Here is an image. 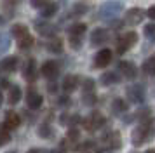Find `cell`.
I'll use <instances>...</instances> for the list:
<instances>
[{
	"mask_svg": "<svg viewBox=\"0 0 155 153\" xmlns=\"http://www.w3.org/2000/svg\"><path fill=\"white\" fill-rule=\"evenodd\" d=\"M101 80H103L105 85H110V83L119 82V76H117V73H113V71H106L105 75L101 76Z\"/></svg>",
	"mask_w": 155,
	"mask_h": 153,
	"instance_id": "7402d4cb",
	"label": "cell"
},
{
	"mask_svg": "<svg viewBox=\"0 0 155 153\" xmlns=\"http://www.w3.org/2000/svg\"><path fill=\"white\" fill-rule=\"evenodd\" d=\"M143 16H145V12L141 11V9H131L129 12H127V23L129 24H138V23H141V19H143Z\"/></svg>",
	"mask_w": 155,
	"mask_h": 153,
	"instance_id": "9c48e42d",
	"label": "cell"
},
{
	"mask_svg": "<svg viewBox=\"0 0 155 153\" xmlns=\"http://www.w3.org/2000/svg\"><path fill=\"white\" fill-rule=\"evenodd\" d=\"M150 131H152V120L148 122L147 125L145 124H141L136 131H134V134H133V141H134V145L136 146H140V145H143V141L148 138V134H150Z\"/></svg>",
	"mask_w": 155,
	"mask_h": 153,
	"instance_id": "7a4b0ae2",
	"label": "cell"
},
{
	"mask_svg": "<svg viewBox=\"0 0 155 153\" xmlns=\"http://www.w3.org/2000/svg\"><path fill=\"white\" fill-rule=\"evenodd\" d=\"M119 70L126 76H129V78H134V76H136V66H134L133 63H129V61H122L119 64Z\"/></svg>",
	"mask_w": 155,
	"mask_h": 153,
	"instance_id": "30bf717a",
	"label": "cell"
},
{
	"mask_svg": "<svg viewBox=\"0 0 155 153\" xmlns=\"http://www.w3.org/2000/svg\"><path fill=\"white\" fill-rule=\"evenodd\" d=\"M26 104H28L31 110L40 108V106H42V96H40L38 92H33V90L30 89L28 94H26Z\"/></svg>",
	"mask_w": 155,
	"mask_h": 153,
	"instance_id": "8992f818",
	"label": "cell"
},
{
	"mask_svg": "<svg viewBox=\"0 0 155 153\" xmlns=\"http://www.w3.org/2000/svg\"><path fill=\"white\" fill-rule=\"evenodd\" d=\"M19 122H21V118H19V115L16 111H7L4 127L5 129H16V127H19Z\"/></svg>",
	"mask_w": 155,
	"mask_h": 153,
	"instance_id": "ba28073f",
	"label": "cell"
},
{
	"mask_svg": "<svg viewBox=\"0 0 155 153\" xmlns=\"http://www.w3.org/2000/svg\"><path fill=\"white\" fill-rule=\"evenodd\" d=\"M148 18H150V19L155 18V7H150V9H148Z\"/></svg>",
	"mask_w": 155,
	"mask_h": 153,
	"instance_id": "d6a6232c",
	"label": "cell"
},
{
	"mask_svg": "<svg viewBox=\"0 0 155 153\" xmlns=\"http://www.w3.org/2000/svg\"><path fill=\"white\" fill-rule=\"evenodd\" d=\"M78 138H80L78 129H73V127H71L70 131H68V139H70V141H78Z\"/></svg>",
	"mask_w": 155,
	"mask_h": 153,
	"instance_id": "4316f807",
	"label": "cell"
},
{
	"mask_svg": "<svg viewBox=\"0 0 155 153\" xmlns=\"http://www.w3.org/2000/svg\"><path fill=\"white\" fill-rule=\"evenodd\" d=\"M106 37H108L106 30H103V28H98V30H94V31L91 33V42L94 44V45H98V44H103V42L106 40Z\"/></svg>",
	"mask_w": 155,
	"mask_h": 153,
	"instance_id": "8fae6325",
	"label": "cell"
},
{
	"mask_svg": "<svg viewBox=\"0 0 155 153\" xmlns=\"http://www.w3.org/2000/svg\"><path fill=\"white\" fill-rule=\"evenodd\" d=\"M112 61V50L110 49H103V50H99L98 54H96V59H94V64L98 66V68H105L108 66Z\"/></svg>",
	"mask_w": 155,
	"mask_h": 153,
	"instance_id": "277c9868",
	"label": "cell"
},
{
	"mask_svg": "<svg viewBox=\"0 0 155 153\" xmlns=\"http://www.w3.org/2000/svg\"><path fill=\"white\" fill-rule=\"evenodd\" d=\"M18 40H19V44H18L19 49H30L31 45H33V37H31L30 33L25 35V37H21V38H18Z\"/></svg>",
	"mask_w": 155,
	"mask_h": 153,
	"instance_id": "ffe728a7",
	"label": "cell"
},
{
	"mask_svg": "<svg viewBox=\"0 0 155 153\" xmlns=\"http://www.w3.org/2000/svg\"><path fill=\"white\" fill-rule=\"evenodd\" d=\"M9 153H16V151H9Z\"/></svg>",
	"mask_w": 155,
	"mask_h": 153,
	"instance_id": "8d00e7d4",
	"label": "cell"
},
{
	"mask_svg": "<svg viewBox=\"0 0 155 153\" xmlns=\"http://www.w3.org/2000/svg\"><path fill=\"white\" fill-rule=\"evenodd\" d=\"M136 40H138V35H136V31H127V33H124L122 37H120V40H119L117 52H119V54H124V52H126L131 45H134V44H136Z\"/></svg>",
	"mask_w": 155,
	"mask_h": 153,
	"instance_id": "6da1fadb",
	"label": "cell"
},
{
	"mask_svg": "<svg viewBox=\"0 0 155 153\" xmlns=\"http://www.w3.org/2000/svg\"><path fill=\"white\" fill-rule=\"evenodd\" d=\"M77 83H78V78H77V76L68 75V76L63 80V89L66 90V92H70V90H73L75 87H77Z\"/></svg>",
	"mask_w": 155,
	"mask_h": 153,
	"instance_id": "5bb4252c",
	"label": "cell"
},
{
	"mask_svg": "<svg viewBox=\"0 0 155 153\" xmlns=\"http://www.w3.org/2000/svg\"><path fill=\"white\" fill-rule=\"evenodd\" d=\"M9 103L11 104H16L19 99H21V89L19 87H11V92H9Z\"/></svg>",
	"mask_w": 155,
	"mask_h": 153,
	"instance_id": "2e32d148",
	"label": "cell"
},
{
	"mask_svg": "<svg viewBox=\"0 0 155 153\" xmlns=\"http://www.w3.org/2000/svg\"><path fill=\"white\" fill-rule=\"evenodd\" d=\"M94 89V82L92 80H85V90H92Z\"/></svg>",
	"mask_w": 155,
	"mask_h": 153,
	"instance_id": "1f68e13d",
	"label": "cell"
},
{
	"mask_svg": "<svg viewBox=\"0 0 155 153\" xmlns=\"http://www.w3.org/2000/svg\"><path fill=\"white\" fill-rule=\"evenodd\" d=\"M85 30H87V26H85L84 23H78V24H73V26L70 28V35H73V37H80Z\"/></svg>",
	"mask_w": 155,
	"mask_h": 153,
	"instance_id": "cb8c5ba5",
	"label": "cell"
},
{
	"mask_svg": "<svg viewBox=\"0 0 155 153\" xmlns=\"http://www.w3.org/2000/svg\"><path fill=\"white\" fill-rule=\"evenodd\" d=\"M16 66H18V59H16L14 56H9V57H5L2 61V68L5 70V71H14Z\"/></svg>",
	"mask_w": 155,
	"mask_h": 153,
	"instance_id": "9a60e30c",
	"label": "cell"
},
{
	"mask_svg": "<svg viewBox=\"0 0 155 153\" xmlns=\"http://www.w3.org/2000/svg\"><path fill=\"white\" fill-rule=\"evenodd\" d=\"M94 101H96V96L94 94H87V92H84V103L85 104H94Z\"/></svg>",
	"mask_w": 155,
	"mask_h": 153,
	"instance_id": "f1b7e54d",
	"label": "cell"
},
{
	"mask_svg": "<svg viewBox=\"0 0 155 153\" xmlns=\"http://www.w3.org/2000/svg\"><path fill=\"white\" fill-rule=\"evenodd\" d=\"M28 153H38V150H30Z\"/></svg>",
	"mask_w": 155,
	"mask_h": 153,
	"instance_id": "836d02e7",
	"label": "cell"
},
{
	"mask_svg": "<svg viewBox=\"0 0 155 153\" xmlns=\"http://www.w3.org/2000/svg\"><path fill=\"white\" fill-rule=\"evenodd\" d=\"M105 124H106L105 117H103L101 113H98V111H96V113H92V115H91V118H89V120H85V125H87L85 129H87V131H89V129H91V131H94V129L103 127Z\"/></svg>",
	"mask_w": 155,
	"mask_h": 153,
	"instance_id": "5b68a950",
	"label": "cell"
},
{
	"mask_svg": "<svg viewBox=\"0 0 155 153\" xmlns=\"http://www.w3.org/2000/svg\"><path fill=\"white\" fill-rule=\"evenodd\" d=\"M47 4V0H31V5L33 7H42Z\"/></svg>",
	"mask_w": 155,
	"mask_h": 153,
	"instance_id": "4dcf8cb0",
	"label": "cell"
},
{
	"mask_svg": "<svg viewBox=\"0 0 155 153\" xmlns=\"http://www.w3.org/2000/svg\"><path fill=\"white\" fill-rule=\"evenodd\" d=\"M153 31H155L153 24H147V26H145V35H147V37H150V38H152V37H153Z\"/></svg>",
	"mask_w": 155,
	"mask_h": 153,
	"instance_id": "f546056e",
	"label": "cell"
},
{
	"mask_svg": "<svg viewBox=\"0 0 155 153\" xmlns=\"http://www.w3.org/2000/svg\"><path fill=\"white\" fill-rule=\"evenodd\" d=\"M143 71H145L147 75H153V71H155V57L153 56L148 57L147 61L143 63Z\"/></svg>",
	"mask_w": 155,
	"mask_h": 153,
	"instance_id": "ac0fdd59",
	"label": "cell"
},
{
	"mask_svg": "<svg viewBox=\"0 0 155 153\" xmlns=\"http://www.w3.org/2000/svg\"><path fill=\"white\" fill-rule=\"evenodd\" d=\"M70 44L73 49H80V38L78 37H73V35H70Z\"/></svg>",
	"mask_w": 155,
	"mask_h": 153,
	"instance_id": "83f0119b",
	"label": "cell"
},
{
	"mask_svg": "<svg viewBox=\"0 0 155 153\" xmlns=\"http://www.w3.org/2000/svg\"><path fill=\"white\" fill-rule=\"evenodd\" d=\"M11 141V134H9V129H5L4 125L0 127V146L2 145H7Z\"/></svg>",
	"mask_w": 155,
	"mask_h": 153,
	"instance_id": "d4e9b609",
	"label": "cell"
},
{
	"mask_svg": "<svg viewBox=\"0 0 155 153\" xmlns=\"http://www.w3.org/2000/svg\"><path fill=\"white\" fill-rule=\"evenodd\" d=\"M56 12H58V5L52 4V2H47L45 7H44V11H42V16L44 18H51V16H54Z\"/></svg>",
	"mask_w": 155,
	"mask_h": 153,
	"instance_id": "d6986e66",
	"label": "cell"
},
{
	"mask_svg": "<svg viewBox=\"0 0 155 153\" xmlns=\"http://www.w3.org/2000/svg\"><path fill=\"white\" fill-rule=\"evenodd\" d=\"M47 49H49L51 52H61L63 50V42H61V38H52L47 44Z\"/></svg>",
	"mask_w": 155,
	"mask_h": 153,
	"instance_id": "e0dca14e",
	"label": "cell"
},
{
	"mask_svg": "<svg viewBox=\"0 0 155 153\" xmlns=\"http://www.w3.org/2000/svg\"><path fill=\"white\" fill-rule=\"evenodd\" d=\"M147 153H153V150H148V151Z\"/></svg>",
	"mask_w": 155,
	"mask_h": 153,
	"instance_id": "e575fe53",
	"label": "cell"
},
{
	"mask_svg": "<svg viewBox=\"0 0 155 153\" xmlns=\"http://www.w3.org/2000/svg\"><path fill=\"white\" fill-rule=\"evenodd\" d=\"M25 78L28 80V82H33L37 78V73H35V61L33 59H30L28 63H26V66H25Z\"/></svg>",
	"mask_w": 155,
	"mask_h": 153,
	"instance_id": "4fadbf2b",
	"label": "cell"
},
{
	"mask_svg": "<svg viewBox=\"0 0 155 153\" xmlns=\"http://www.w3.org/2000/svg\"><path fill=\"white\" fill-rule=\"evenodd\" d=\"M59 73V66H58L56 61H47L42 64V75L49 80H54Z\"/></svg>",
	"mask_w": 155,
	"mask_h": 153,
	"instance_id": "3957f363",
	"label": "cell"
},
{
	"mask_svg": "<svg viewBox=\"0 0 155 153\" xmlns=\"http://www.w3.org/2000/svg\"><path fill=\"white\" fill-rule=\"evenodd\" d=\"M38 134H40L42 138H49V136H52V131H51L49 125H40V127H38Z\"/></svg>",
	"mask_w": 155,
	"mask_h": 153,
	"instance_id": "484cf974",
	"label": "cell"
},
{
	"mask_svg": "<svg viewBox=\"0 0 155 153\" xmlns=\"http://www.w3.org/2000/svg\"><path fill=\"white\" fill-rule=\"evenodd\" d=\"M112 110L117 111V113H122V111L127 110V103L124 101V99H115L113 104H112Z\"/></svg>",
	"mask_w": 155,
	"mask_h": 153,
	"instance_id": "603a6c76",
	"label": "cell"
},
{
	"mask_svg": "<svg viewBox=\"0 0 155 153\" xmlns=\"http://www.w3.org/2000/svg\"><path fill=\"white\" fill-rule=\"evenodd\" d=\"M120 139H122V138H120L119 132H110V134L105 138V143L110 146L112 150H115V148H120V145H122V143H120Z\"/></svg>",
	"mask_w": 155,
	"mask_h": 153,
	"instance_id": "7c38bea8",
	"label": "cell"
},
{
	"mask_svg": "<svg viewBox=\"0 0 155 153\" xmlns=\"http://www.w3.org/2000/svg\"><path fill=\"white\" fill-rule=\"evenodd\" d=\"M0 103H2V94H0Z\"/></svg>",
	"mask_w": 155,
	"mask_h": 153,
	"instance_id": "d590c367",
	"label": "cell"
},
{
	"mask_svg": "<svg viewBox=\"0 0 155 153\" xmlns=\"http://www.w3.org/2000/svg\"><path fill=\"white\" fill-rule=\"evenodd\" d=\"M12 35H14L16 38H21L25 35H28V28L25 26V24H14L12 26Z\"/></svg>",
	"mask_w": 155,
	"mask_h": 153,
	"instance_id": "44dd1931",
	"label": "cell"
},
{
	"mask_svg": "<svg viewBox=\"0 0 155 153\" xmlns=\"http://www.w3.org/2000/svg\"><path fill=\"white\" fill-rule=\"evenodd\" d=\"M127 94H129V97L133 99L134 103H140V101H143V97H145V89L141 85H131L127 89Z\"/></svg>",
	"mask_w": 155,
	"mask_h": 153,
	"instance_id": "52a82bcc",
	"label": "cell"
}]
</instances>
